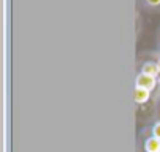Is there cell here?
I'll use <instances>...</instances> for the list:
<instances>
[{
    "instance_id": "cell-1",
    "label": "cell",
    "mask_w": 160,
    "mask_h": 152,
    "mask_svg": "<svg viewBox=\"0 0 160 152\" xmlns=\"http://www.w3.org/2000/svg\"><path fill=\"white\" fill-rule=\"evenodd\" d=\"M137 72L160 80V72H158L157 63H155L151 50H143L137 55Z\"/></svg>"
},
{
    "instance_id": "cell-2",
    "label": "cell",
    "mask_w": 160,
    "mask_h": 152,
    "mask_svg": "<svg viewBox=\"0 0 160 152\" xmlns=\"http://www.w3.org/2000/svg\"><path fill=\"white\" fill-rule=\"evenodd\" d=\"M135 88H143L155 96H160V80L140 72L135 74Z\"/></svg>"
},
{
    "instance_id": "cell-3",
    "label": "cell",
    "mask_w": 160,
    "mask_h": 152,
    "mask_svg": "<svg viewBox=\"0 0 160 152\" xmlns=\"http://www.w3.org/2000/svg\"><path fill=\"white\" fill-rule=\"evenodd\" d=\"M141 10H144L146 13L151 14H157L160 13V0H138Z\"/></svg>"
},
{
    "instance_id": "cell-4",
    "label": "cell",
    "mask_w": 160,
    "mask_h": 152,
    "mask_svg": "<svg viewBox=\"0 0 160 152\" xmlns=\"http://www.w3.org/2000/svg\"><path fill=\"white\" fill-rule=\"evenodd\" d=\"M144 152H160V140L154 135H149L144 140Z\"/></svg>"
},
{
    "instance_id": "cell-5",
    "label": "cell",
    "mask_w": 160,
    "mask_h": 152,
    "mask_svg": "<svg viewBox=\"0 0 160 152\" xmlns=\"http://www.w3.org/2000/svg\"><path fill=\"white\" fill-rule=\"evenodd\" d=\"M151 132H152V135H154L155 138H158V140H160V121H155V122L152 124Z\"/></svg>"
},
{
    "instance_id": "cell-6",
    "label": "cell",
    "mask_w": 160,
    "mask_h": 152,
    "mask_svg": "<svg viewBox=\"0 0 160 152\" xmlns=\"http://www.w3.org/2000/svg\"><path fill=\"white\" fill-rule=\"evenodd\" d=\"M151 53H152V56H154V60H155V63H157V67H158V72H160V49L157 47V49H154V50H151Z\"/></svg>"
},
{
    "instance_id": "cell-7",
    "label": "cell",
    "mask_w": 160,
    "mask_h": 152,
    "mask_svg": "<svg viewBox=\"0 0 160 152\" xmlns=\"http://www.w3.org/2000/svg\"><path fill=\"white\" fill-rule=\"evenodd\" d=\"M157 41H158V49H160V28H158V36H157Z\"/></svg>"
}]
</instances>
